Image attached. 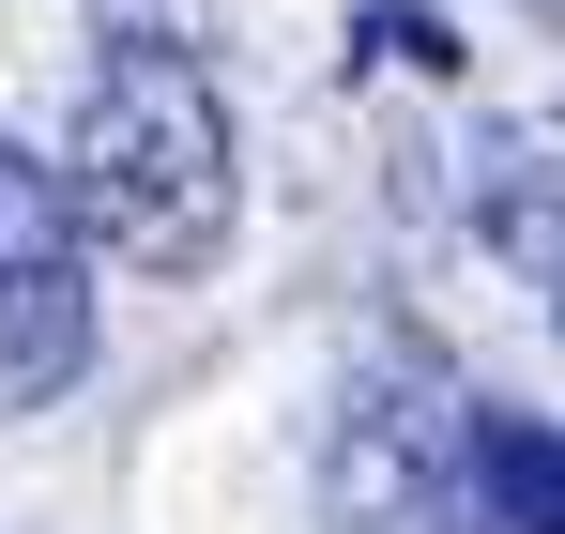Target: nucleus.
<instances>
[{"instance_id": "4", "label": "nucleus", "mask_w": 565, "mask_h": 534, "mask_svg": "<svg viewBox=\"0 0 565 534\" xmlns=\"http://www.w3.org/2000/svg\"><path fill=\"white\" fill-rule=\"evenodd\" d=\"M473 504H489L504 534H565V428L473 413Z\"/></svg>"}, {"instance_id": "5", "label": "nucleus", "mask_w": 565, "mask_h": 534, "mask_svg": "<svg viewBox=\"0 0 565 534\" xmlns=\"http://www.w3.org/2000/svg\"><path fill=\"white\" fill-rule=\"evenodd\" d=\"M367 46H382V62H413V77H444V62H459L428 0H382V15H367Z\"/></svg>"}, {"instance_id": "6", "label": "nucleus", "mask_w": 565, "mask_h": 534, "mask_svg": "<svg viewBox=\"0 0 565 534\" xmlns=\"http://www.w3.org/2000/svg\"><path fill=\"white\" fill-rule=\"evenodd\" d=\"M535 290H551V321H565V245H551V260H535Z\"/></svg>"}, {"instance_id": "3", "label": "nucleus", "mask_w": 565, "mask_h": 534, "mask_svg": "<svg viewBox=\"0 0 565 534\" xmlns=\"http://www.w3.org/2000/svg\"><path fill=\"white\" fill-rule=\"evenodd\" d=\"M93 366V229L77 183L0 138V413H46Z\"/></svg>"}, {"instance_id": "7", "label": "nucleus", "mask_w": 565, "mask_h": 534, "mask_svg": "<svg viewBox=\"0 0 565 534\" xmlns=\"http://www.w3.org/2000/svg\"><path fill=\"white\" fill-rule=\"evenodd\" d=\"M535 15H551V31H565V0H535Z\"/></svg>"}, {"instance_id": "2", "label": "nucleus", "mask_w": 565, "mask_h": 534, "mask_svg": "<svg viewBox=\"0 0 565 534\" xmlns=\"http://www.w3.org/2000/svg\"><path fill=\"white\" fill-rule=\"evenodd\" d=\"M473 489V413L444 397L428 352H382L337 397V444H321V504L337 534H444V504Z\"/></svg>"}, {"instance_id": "1", "label": "nucleus", "mask_w": 565, "mask_h": 534, "mask_svg": "<svg viewBox=\"0 0 565 534\" xmlns=\"http://www.w3.org/2000/svg\"><path fill=\"white\" fill-rule=\"evenodd\" d=\"M62 183H77V229H93L122 275H199L230 245V107L184 46H107L93 92H77V138H62Z\"/></svg>"}]
</instances>
